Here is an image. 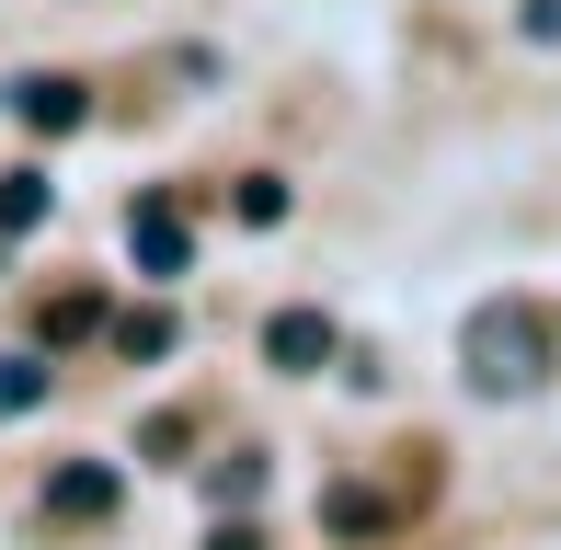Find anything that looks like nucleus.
<instances>
[{
    "instance_id": "obj_1",
    "label": "nucleus",
    "mask_w": 561,
    "mask_h": 550,
    "mask_svg": "<svg viewBox=\"0 0 561 550\" xmlns=\"http://www.w3.org/2000/svg\"><path fill=\"white\" fill-rule=\"evenodd\" d=\"M458 367H470L481 402H527V390L550 379V321L527 310V298H481L470 333H458Z\"/></svg>"
},
{
    "instance_id": "obj_2",
    "label": "nucleus",
    "mask_w": 561,
    "mask_h": 550,
    "mask_svg": "<svg viewBox=\"0 0 561 550\" xmlns=\"http://www.w3.org/2000/svg\"><path fill=\"white\" fill-rule=\"evenodd\" d=\"M413 493H424V470H413L401 493H378V482H333V493H321V528H333V539H390Z\"/></svg>"
},
{
    "instance_id": "obj_3",
    "label": "nucleus",
    "mask_w": 561,
    "mask_h": 550,
    "mask_svg": "<svg viewBox=\"0 0 561 550\" xmlns=\"http://www.w3.org/2000/svg\"><path fill=\"white\" fill-rule=\"evenodd\" d=\"M12 115L35 138H69V127H92V92L69 81V69H23V81H12Z\"/></svg>"
},
{
    "instance_id": "obj_4",
    "label": "nucleus",
    "mask_w": 561,
    "mask_h": 550,
    "mask_svg": "<svg viewBox=\"0 0 561 550\" xmlns=\"http://www.w3.org/2000/svg\"><path fill=\"white\" fill-rule=\"evenodd\" d=\"M126 253H138V275H184L195 264V218L172 207V195H149V207L126 218Z\"/></svg>"
},
{
    "instance_id": "obj_5",
    "label": "nucleus",
    "mask_w": 561,
    "mask_h": 550,
    "mask_svg": "<svg viewBox=\"0 0 561 550\" xmlns=\"http://www.w3.org/2000/svg\"><path fill=\"white\" fill-rule=\"evenodd\" d=\"M264 367H287V379L333 367V321H321V310H275L264 321Z\"/></svg>"
},
{
    "instance_id": "obj_6",
    "label": "nucleus",
    "mask_w": 561,
    "mask_h": 550,
    "mask_svg": "<svg viewBox=\"0 0 561 550\" xmlns=\"http://www.w3.org/2000/svg\"><path fill=\"white\" fill-rule=\"evenodd\" d=\"M46 516H92V528H104V516H115V470H104V459L46 470Z\"/></svg>"
},
{
    "instance_id": "obj_7",
    "label": "nucleus",
    "mask_w": 561,
    "mask_h": 550,
    "mask_svg": "<svg viewBox=\"0 0 561 550\" xmlns=\"http://www.w3.org/2000/svg\"><path fill=\"white\" fill-rule=\"evenodd\" d=\"M46 207H58V184H46V172H0V241L46 230Z\"/></svg>"
},
{
    "instance_id": "obj_8",
    "label": "nucleus",
    "mask_w": 561,
    "mask_h": 550,
    "mask_svg": "<svg viewBox=\"0 0 561 550\" xmlns=\"http://www.w3.org/2000/svg\"><path fill=\"white\" fill-rule=\"evenodd\" d=\"M207 493H218V516H241L252 493H264V459H252V447H229V459L207 470Z\"/></svg>"
},
{
    "instance_id": "obj_9",
    "label": "nucleus",
    "mask_w": 561,
    "mask_h": 550,
    "mask_svg": "<svg viewBox=\"0 0 561 550\" xmlns=\"http://www.w3.org/2000/svg\"><path fill=\"white\" fill-rule=\"evenodd\" d=\"M104 333H115V356H172V321L161 310H115Z\"/></svg>"
},
{
    "instance_id": "obj_10",
    "label": "nucleus",
    "mask_w": 561,
    "mask_h": 550,
    "mask_svg": "<svg viewBox=\"0 0 561 550\" xmlns=\"http://www.w3.org/2000/svg\"><path fill=\"white\" fill-rule=\"evenodd\" d=\"M69 333H104V298H92V287L46 298V344H69Z\"/></svg>"
},
{
    "instance_id": "obj_11",
    "label": "nucleus",
    "mask_w": 561,
    "mask_h": 550,
    "mask_svg": "<svg viewBox=\"0 0 561 550\" xmlns=\"http://www.w3.org/2000/svg\"><path fill=\"white\" fill-rule=\"evenodd\" d=\"M46 402V356H0V413H35Z\"/></svg>"
},
{
    "instance_id": "obj_12",
    "label": "nucleus",
    "mask_w": 561,
    "mask_h": 550,
    "mask_svg": "<svg viewBox=\"0 0 561 550\" xmlns=\"http://www.w3.org/2000/svg\"><path fill=\"white\" fill-rule=\"evenodd\" d=\"M229 207H241V218H252V230H275V218H287V184H275V172H252V184H241V195H229Z\"/></svg>"
},
{
    "instance_id": "obj_13",
    "label": "nucleus",
    "mask_w": 561,
    "mask_h": 550,
    "mask_svg": "<svg viewBox=\"0 0 561 550\" xmlns=\"http://www.w3.org/2000/svg\"><path fill=\"white\" fill-rule=\"evenodd\" d=\"M184 436H195L184 413H149V424H138V447H149V459H161V470H184Z\"/></svg>"
},
{
    "instance_id": "obj_14",
    "label": "nucleus",
    "mask_w": 561,
    "mask_h": 550,
    "mask_svg": "<svg viewBox=\"0 0 561 550\" xmlns=\"http://www.w3.org/2000/svg\"><path fill=\"white\" fill-rule=\"evenodd\" d=\"M207 550H264V528H241V516H218V539Z\"/></svg>"
}]
</instances>
